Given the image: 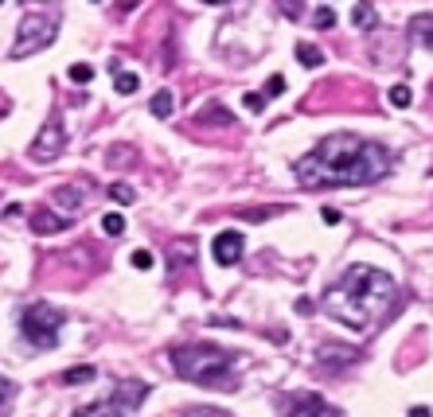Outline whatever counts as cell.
<instances>
[{"mask_svg": "<svg viewBox=\"0 0 433 417\" xmlns=\"http://www.w3.org/2000/svg\"><path fill=\"white\" fill-rule=\"evenodd\" d=\"M395 156L379 141H367L359 133H332L316 141L313 153H304L293 172L301 188H367L390 176Z\"/></svg>", "mask_w": 433, "mask_h": 417, "instance_id": "cell-1", "label": "cell"}, {"mask_svg": "<svg viewBox=\"0 0 433 417\" xmlns=\"http://www.w3.org/2000/svg\"><path fill=\"white\" fill-rule=\"evenodd\" d=\"M395 300H398V285L390 273L375 269V265H348L340 273V281H332L324 289L320 308L344 328L367 332V328H375V324H383L390 316Z\"/></svg>", "mask_w": 433, "mask_h": 417, "instance_id": "cell-2", "label": "cell"}, {"mask_svg": "<svg viewBox=\"0 0 433 417\" xmlns=\"http://www.w3.org/2000/svg\"><path fill=\"white\" fill-rule=\"evenodd\" d=\"M172 367L176 374L203 390H234L238 374H234V351L219 343H180L172 347Z\"/></svg>", "mask_w": 433, "mask_h": 417, "instance_id": "cell-3", "label": "cell"}, {"mask_svg": "<svg viewBox=\"0 0 433 417\" xmlns=\"http://www.w3.org/2000/svg\"><path fill=\"white\" fill-rule=\"evenodd\" d=\"M59 36V16L55 12H27L16 27V43H12V59H27L36 51H47Z\"/></svg>", "mask_w": 433, "mask_h": 417, "instance_id": "cell-4", "label": "cell"}, {"mask_svg": "<svg viewBox=\"0 0 433 417\" xmlns=\"http://www.w3.org/2000/svg\"><path fill=\"white\" fill-rule=\"evenodd\" d=\"M20 332H24V339L32 347H39V351H51V347L59 343L63 312L51 308V304H43V300H36V304H27V308L20 312Z\"/></svg>", "mask_w": 433, "mask_h": 417, "instance_id": "cell-5", "label": "cell"}, {"mask_svg": "<svg viewBox=\"0 0 433 417\" xmlns=\"http://www.w3.org/2000/svg\"><path fill=\"white\" fill-rule=\"evenodd\" d=\"M144 398H148V386H144V382H137V379H125V382H118V386H113L106 398H102V402L82 405L74 417H129V414H137V409H141Z\"/></svg>", "mask_w": 433, "mask_h": 417, "instance_id": "cell-6", "label": "cell"}, {"mask_svg": "<svg viewBox=\"0 0 433 417\" xmlns=\"http://www.w3.org/2000/svg\"><path fill=\"white\" fill-rule=\"evenodd\" d=\"M63 148H67V129H63V121H43V129H39L36 141H32V160L51 164Z\"/></svg>", "mask_w": 433, "mask_h": 417, "instance_id": "cell-7", "label": "cell"}, {"mask_svg": "<svg viewBox=\"0 0 433 417\" xmlns=\"http://www.w3.org/2000/svg\"><path fill=\"white\" fill-rule=\"evenodd\" d=\"M285 417H344L332 402H324L320 394H293V398H285Z\"/></svg>", "mask_w": 433, "mask_h": 417, "instance_id": "cell-8", "label": "cell"}, {"mask_svg": "<svg viewBox=\"0 0 433 417\" xmlns=\"http://www.w3.org/2000/svg\"><path fill=\"white\" fill-rule=\"evenodd\" d=\"M242 234L238 230H223V234H215V242H211V253H215V265H223V269H230V265L242 262Z\"/></svg>", "mask_w": 433, "mask_h": 417, "instance_id": "cell-9", "label": "cell"}, {"mask_svg": "<svg viewBox=\"0 0 433 417\" xmlns=\"http://www.w3.org/2000/svg\"><path fill=\"white\" fill-rule=\"evenodd\" d=\"M355 359H359V351H355V347H344V343H324L320 351H316V367L332 374V370H344L348 363H355Z\"/></svg>", "mask_w": 433, "mask_h": 417, "instance_id": "cell-10", "label": "cell"}, {"mask_svg": "<svg viewBox=\"0 0 433 417\" xmlns=\"http://www.w3.org/2000/svg\"><path fill=\"white\" fill-rule=\"evenodd\" d=\"M71 227V218L55 215V211H47V207H39V211H32V230L36 234H59V230Z\"/></svg>", "mask_w": 433, "mask_h": 417, "instance_id": "cell-11", "label": "cell"}, {"mask_svg": "<svg viewBox=\"0 0 433 417\" xmlns=\"http://www.w3.org/2000/svg\"><path fill=\"white\" fill-rule=\"evenodd\" d=\"M406 32H410L414 39H418L421 47H430V51H433V12H418L414 20H410Z\"/></svg>", "mask_w": 433, "mask_h": 417, "instance_id": "cell-12", "label": "cell"}, {"mask_svg": "<svg viewBox=\"0 0 433 417\" xmlns=\"http://www.w3.org/2000/svg\"><path fill=\"white\" fill-rule=\"evenodd\" d=\"M351 24L359 27V32H367V27H375V24H379V12H375V4H371V0H359V4L351 8Z\"/></svg>", "mask_w": 433, "mask_h": 417, "instance_id": "cell-13", "label": "cell"}, {"mask_svg": "<svg viewBox=\"0 0 433 417\" xmlns=\"http://www.w3.org/2000/svg\"><path fill=\"white\" fill-rule=\"evenodd\" d=\"M94 379H98V370L90 363H78V367L63 370V386H82V382H94Z\"/></svg>", "mask_w": 433, "mask_h": 417, "instance_id": "cell-14", "label": "cell"}, {"mask_svg": "<svg viewBox=\"0 0 433 417\" xmlns=\"http://www.w3.org/2000/svg\"><path fill=\"white\" fill-rule=\"evenodd\" d=\"M172 106H176V98H172V90H157L153 94V102H148V109H153V117L168 121L172 117Z\"/></svg>", "mask_w": 433, "mask_h": 417, "instance_id": "cell-15", "label": "cell"}, {"mask_svg": "<svg viewBox=\"0 0 433 417\" xmlns=\"http://www.w3.org/2000/svg\"><path fill=\"white\" fill-rule=\"evenodd\" d=\"M297 63H301V67H324V51L320 47H313V43H297Z\"/></svg>", "mask_w": 433, "mask_h": 417, "instance_id": "cell-16", "label": "cell"}, {"mask_svg": "<svg viewBox=\"0 0 433 417\" xmlns=\"http://www.w3.org/2000/svg\"><path fill=\"white\" fill-rule=\"evenodd\" d=\"M199 121H203V125H230L234 117H230L227 109L219 106V102H211V106H207L203 113H199Z\"/></svg>", "mask_w": 433, "mask_h": 417, "instance_id": "cell-17", "label": "cell"}, {"mask_svg": "<svg viewBox=\"0 0 433 417\" xmlns=\"http://www.w3.org/2000/svg\"><path fill=\"white\" fill-rule=\"evenodd\" d=\"M137 86H141V78H137V74L133 71H118V78H113V90H118V94H137Z\"/></svg>", "mask_w": 433, "mask_h": 417, "instance_id": "cell-18", "label": "cell"}, {"mask_svg": "<svg viewBox=\"0 0 433 417\" xmlns=\"http://www.w3.org/2000/svg\"><path fill=\"white\" fill-rule=\"evenodd\" d=\"M55 203H59L63 211H74V207L82 203V188H59L55 191Z\"/></svg>", "mask_w": 433, "mask_h": 417, "instance_id": "cell-19", "label": "cell"}, {"mask_svg": "<svg viewBox=\"0 0 433 417\" xmlns=\"http://www.w3.org/2000/svg\"><path fill=\"white\" fill-rule=\"evenodd\" d=\"M12 398H16V382L0 374V417H8V409H12Z\"/></svg>", "mask_w": 433, "mask_h": 417, "instance_id": "cell-20", "label": "cell"}, {"mask_svg": "<svg viewBox=\"0 0 433 417\" xmlns=\"http://www.w3.org/2000/svg\"><path fill=\"white\" fill-rule=\"evenodd\" d=\"M386 98H390V106H395V109H406L410 102H414V90H410L406 82H398V86H390V94H386Z\"/></svg>", "mask_w": 433, "mask_h": 417, "instance_id": "cell-21", "label": "cell"}, {"mask_svg": "<svg viewBox=\"0 0 433 417\" xmlns=\"http://www.w3.org/2000/svg\"><path fill=\"white\" fill-rule=\"evenodd\" d=\"M277 8L285 12V20H301L304 16V0H277Z\"/></svg>", "mask_w": 433, "mask_h": 417, "instance_id": "cell-22", "label": "cell"}, {"mask_svg": "<svg viewBox=\"0 0 433 417\" xmlns=\"http://www.w3.org/2000/svg\"><path fill=\"white\" fill-rule=\"evenodd\" d=\"M313 24L320 27V32H328V27H336V12L324 4V8H316V12H313Z\"/></svg>", "mask_w": 433, "mask_h": 417, "instance_id": "cell-23", "label": "cell"}, {"mask_svg": "<svg viewBox=\"0 0 433 417\" xmlns=\"http://www.w3.org/2000/svg\"><path fill=\"white\" fill-rule=\"evenodd\" d=\"M262 94H265V102H269V98H281V94H285V78H281V74H269Z\"/></svg>", "mask_w": 433, "mask_h": 417, "instance_id": "cell-24", "label": "cell"}, {"mask_svg": "<svg viewBox=\"0 0 433 417\" xmlns=\"http://www.w3.org/2000/svg\"><path fill=\"white\" fill-rule=\"evenodd\" d=\"M109 195H113V203H125V207L137 199V191H133L129 183H113V188H109Z\"/></svg>", "mask_w": 433, "mask_h": 417, "instance_id": "cell-25", "label": "cell"}, {"mask_svg": "<svg viewBox=\"0 0 433 417\" xmlns=\"http://www.w3.org/2000/svg\"><path fill=\"white\" fill-rule=\"evenodd\" d=\"M90 78H94V67H86V63H74V67H71V82L86 86Z\"/></svg>", "mask_w": 433, "mask_h": 417, "instance_id": "cell-26", "label": "cell"}, {"mask_svg": "<svg viewBox=\"0 0 433 417\" xmlns=\"http://www.w3.org/2000/svg\"><path fill=\"white\" fill-rule=\"evenodd\" d=\"M102 230L106 234H125V215H106L102 218Z\"/></svg>", "mask_w": 433, "mask_h": 417, "instance_id": "cell-27", "label": "cell"}, {"mask_svg": "<svg viewBox=\"0 0 433 417\" xmlns=\"http://www.w3.org/2000/svg\"><path fill=\"white\" fill-rule=\"evenodd\" d=\"M269 215H277V207H258V211H246L242 218H246V223H265Z\"/></svg>", "mask_w": 433, "mask_h": 417, "instance_id": "cell-28", "label": "cell"}, {"mask_svg": "<svg viewBox=\"0 0 433 417\" xmlns=\"http://www.w3.org/2000/svg\"><path fill=\"white\" fill-rule=\"evenodd\" d=\"M242 106L250 109V113H262V109H265V94H246V98H242Z\"/></svg>", "mask_w": 433, "mask_h": 417, "instance_id": "cell-29", "label": "cell"}, {"mask_svg": "<svg viewBox=\"0 0 433 417\" xmlns=\"http://www.w3.org/2000/svg\"><path fill=\"white\" fill-rule=\"evenodd\" d=\"M133 265H137V269H148V265H153V253H148V250H137V253H133Z\"/></svg>", "mask_w": 433, "mask_h": 417, "instance_id": "cell-30", "label": "cell"}, {"mask_svg": "<svg viewBox=\"0 0 433 417\" xmlns=\"http://www.w3.org/2000/svg\"><path fill=\"white\" fill-rule=\"evenodd\" d=\"M180 417H227V414H219V409H188Z\"/></svg>", "mask_w": 433, "mask_h": 417, "instance_id": "cell-31", "label": "cell"}, {"mask_svg": "<svg viewBox=\"0 0 433 417\" xmlns=\"http://www.w3.org/2000/svg\"><path fill=\"white\" fill-rule=\"evenodd\" d=\"M320 215H324V223H328V227H336V223H340V211H336V207H324Z\"/></svg>", "mask_w": 433, "mask_h": 417, "instance_id": "cell-32", "label": "cell"}, {"mask_svg": "<svg viewBox=\"0 0 433 417\" xmlns=\"http://www.w3.org/2000/svg\"><path fill=\"white\" fill-rule=\"evenodd\" d=\"M137 4H141V0H121V4H118V12L125 16V12H133V8H137Z\"/></svg>", "mask_w": 433, "mask_h": 417, "instance_id": "cell-33", "label": "cell"}, {"mask_svg": "<svg viewBox=\"0 0 433 417\" xmlns=\"http://www.w3.org/2000/svg\"><path fill=\"white\" fill-rule=\"evenodd\" d=\"M410 417H430V409H425V405H414V409H410Z\"/></svg>", "mask_w": 433, "mask_h": 417, "instance_id": "cell-34", "label": "cell"}, {"mask_svg": "<svg viewBox=\"0 0 433 417\" xmlns=\"http://www.w3.org/2000/svg\"><path fill=\"white\" fill-rule=\"evenodd\" d=\"M203 4H230V0H203Z\"/></svg>", "mask_w": 433, "mask_h": 417, "instance_id": "cell-35", "label": "cell"}, {"mask_svg": "<svg viewBox=\"0 0 433 417\" xmlns=\"http://www.w3.org/2000/svg\"><path fill=\"white\" fill-rule=\"evenodd\" d=\"M90 4H102V0H90Z\"/></svg>", "mask_w": 433, "mask_h": 417, "instance_id": "cell-36", "label": "cell"}, {"mask_svg": "<svg viewBox=\"0 0 433 417\" xmlns=\"http://www.w3.org/2000/svg\"><path fill=\"white\" fill-rule=\"evenodd\" d=\"M0 4H4V0H0Z\"/></svg>", "mask_w": 433, "mask_h": 417, "instance_id": "cell-37", "label": "cell"}]
</instances>
